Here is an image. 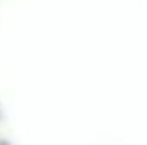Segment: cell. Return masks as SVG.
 Here are the masks:
<instances>
[{"label":"cell","mask_w":147,"mask_h":145,"mask_svg":"<svg viewBox=\"0 0 147 145\" xmlns=\"http://www.w3.org/2000/svg\"><path fill=\"white\" fill-rule=\"evenodd\" d=\"M0 145H12L9 140H0Z\"/></svg>","instance_id":"1"},{"label":"cell","mask_w":147,"mask_h":145,"mask_svg":"<svg viewBox=\"0 0 147 145\" xmlns=\"http://www.w3.org/2000/svg\"><path fill=\"white\" fill-rule=\"evenodd\" d=\"M0 119H2V109H0Z\"/></svg>","instance_id":"2"}]
</instances>
